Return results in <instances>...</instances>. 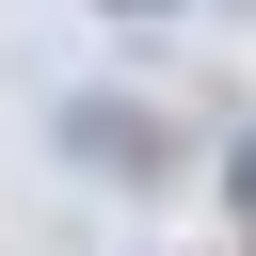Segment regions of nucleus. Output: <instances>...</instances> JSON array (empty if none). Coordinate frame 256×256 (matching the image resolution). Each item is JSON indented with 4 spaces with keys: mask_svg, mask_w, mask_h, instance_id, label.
<instances>
[{
    "mask_svg": "<svg viewBox=\"0 0 256 256\" xmlns=\"http://www.w3.org/2000/svg\"><path fill=\"white\" fill-rule=\"evenodd\" d=\"M64 160H96V176H128V192H144V176H160V112L80 96V112H64Z\"/></svg>",
    "mask_w": 256,
    "mask_h": 256,
    "instance_id": "f257e3e1",
    "label": "nucleus"
},
{
    "mask_svg": "<svg viewBox=\"0 0 256 256\" xmlns=\"http://www.w3.org/2000/svg\"><path fill=\"white\" fill-rule=\"evenodd\" d=\"M224 192H240V224H256V144H240V176H224Z\"/></svg>",
    "mask_w": 256,
    "mask_h": 256,
    "instance_id": "f03ea898",
    "label": "nucleus"
}]
</instances>
